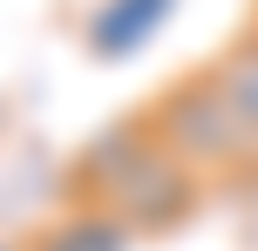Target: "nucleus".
<instances>
[{
  "mask_svg": "<svg viewBox=\"0 0 258 251\" xmlns=\"http://www.w3.org/2000/svg\"><path fill=\"white\" fill-rule=\"evenodd\" d=\"M204 177L150 129V116H116L68 156L61 170V197L109 211L116 224H129L136 238H170L204 211Z\"/></svg>",
  "mask_w": 258,
  "mask_h": 251,
  "instance_id": "nucleus-1",
  "label": "nucleus"
},
{
  "mask_svg": "<svg viewBox=\"0 0 258 251\" xmlns=\"http://www.w3.org/2000/svg\"><path fill=\"white\" fill-rule=\"evenodd\" d=\"M143 116H150V129L163 136L204 184H258V143H251L245 122H238L231 95L218 89L211 68H190V75L163 81Z\"/></svg>",
  "mask_w": 258,
  "mask_h": 251,
  "instance_id": "nucleus-2",
  "label": "nucleus"
},
{
  "mask_svg": "<svg viewBox=\"0 0 258 251\" xmlns=\"http://www.w3.org/2000/svg\"><path fill=\"white\" fill-rule=\"evenodd\" d=\"M170 14H177V0H95L82 21V48L95 61H129L170 27Z\"/></svg>",
  "mask_w": 258,
  "mask_h": 251,
  "instance_id": "nucleus-3",
  "label": "nucleus"
},
{
  "mask_svg": "<svg viewBox=\"0 0 258 251\" xmlns=\"http://www.w3.org/2000/svg\"><path fill=\"white\" fill-rule=\"evenodd\" d=\"M143 238L129 224H116L109 211H89V204H61L41 231H27L21 251H136Z\"/></svg>",
  "mask_w": 258,
  "mask_h": 251,
  "instance_id": "nucleus-4",
  "label": "nucleus"
},
{
  "mask_svg": "<svg viewBox=\"0 0 258 251\" xmlns=\"http://www.w3.org/2000/svg\"><path fill=\"white\" fill-rule=\"evenodd\" d=\"M211 75H218V89L231 95V109H238V122L251 129V143H258V27H245V34H231L218 54H211Z\"/></svg>",
  "mask_w": 258,
  "mask_h": 251,
  "instance_id": "nucleus-5",
  "label": "nucleus"
},
{
  "mask_svg": "<svg viewBox=\"0 0 258 251\" xmlns=\"http://www.w3.org/2000/svg\"><path fill=\"white\" fill-rule=\"evenodd\" d=\"M0 251H21V244H0Z\"/></svg>",
  "mask_w": 258,
  "mask_h": 251,
  "instance_id": "nucleus-6",
  "label": "nucleus"
},
{
  "mask_svg": "<svg viewBox=\"0 0 258 251\" xmlns=\"http://www.w3.org/2000/svg\"><path fill=\"white\" fill-rule=\"evenodd\" d=\"M251 27H258V14H251Z\"/></svg>",
  "mask_w": 258,
  "mask_h": 251,
  "instance_id": "nucleus-7",
  "label": "nucleus"
}]
</instances>
